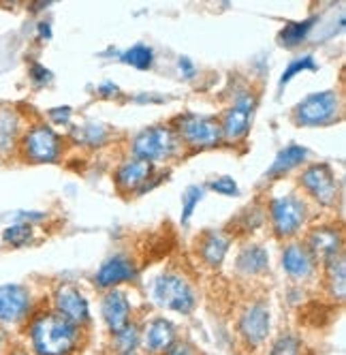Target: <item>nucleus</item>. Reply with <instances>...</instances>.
Returning <instances> with one entry per match:
<instances>
[{"mask_svg":"<svg viewBox=\"0 0 346 355\" xmlns=\"http://www.w3.org/2000/svg\"><path fill=\"white\" fill-rule=\"evenodd\" d=\"M24 327L33 355H73L82 345L84 327L71 323L52 309L35 311Z\"/></svg>","mask_w":346,"mask_h":355,"instance_id":"obj_1","label":"nucleus"},{"mask_svg":"<svg viewBox=\"0 0 346 355\" xmlns=\"http://www.w3.org/2000/svg\"><path fill=\"white\" fill-rule=\"evenodd\" d=\"M152 300L161 309L190 315L197 306V291L188 278L178 272H165L154 278L152 283Z\"/></svg>","mask_w":346,"mask_h":355,"instance_id":"obj_2","label":"nucleus"},{"mask_svg":"<svg viewBox=\"0 0 346 355\" xmlns=\"http://www.w3.org/2000/svg\"><path fill=\"white\" fill-rule=\"evenodd\" d=\"M19 155L26 163H56L62 157V137L49 124H33L19 137Z\"/></svg>","mask_w":346,"mask_h":355,"instance_id":"obj_3","label":"nucleus"},{"mask_svg":"<svg viewBox=\"0 0 346 355\" xmlns=\"http://www.w3.org/2000/svg\"><path fill=\"white\" fill-rule=\"evenodd\" d=\"M180 146L182 144L171 126L156 124V126H150V129L141 131L133 139V155H135V159L147 161L150 165L165 163L178 155Z\"/></svg>","mask_w":346,"mask_h":355,"instance_id":"obj_4","label":"nucleus"},{"mask_svg":"<svg viewBox=\"0 0 346 355\" xmlns=\"http://www.w3.org/2000/svg\"><path fill=\"white\" fill-rule=\"evenodd\" d=\"M269 218H271V230H274L276 238H293L302 232V227L308 220V204L306 199L289 193L282 197L271 199L269 204Z\"/></svg>","mask_w":346,"mask_h":355,"instance_id":"obj_5","label":"nucleus"},{"mask_svg":"<svg viewBox=\"0 0 346 355\" xmlns=\"http://www.w3.org/2000/svg\"><path fill=\"white\" fill-rule=\"evenodd\" d=\"M173 131H176L180 144H184L192 150H208L222 141L220 120L212 118V116L184 114L176 120Z\"/></svg>","mask_w":346,"mask_h":355,"instance_id":"obj_6","label":"nucleus"},{"mask_svg":"<svg viewBox=\"0 0 346 355\" xmlns=\"http://www.w3.org/2000/svg\"><path fill=\"white\" fill-rule=\"evenodd\" d=\"M342 98L336 90H323L306 96L295 107V122L300 126H325L340 118Z\"/></svg>","mask_w":346,"mask_h":355,"instance_id":"obj_7","label":"nucleus"},{"mask_svg":"<svg viewBox=\"0 0 346 355\" xmlns=\"http://www.w3.org/2000/svg\"><path fill=\"white\" fill-rule=\"evenodd\" d=\"M35 313V300L26 285L7 283L0 285V325L15 327L26 325Z\"/></svg>","mask_w":346,"mask_h":355,"instance_id":"obj_8","label":"nucleus"},{"mask_svg":"<svg viewBox=\"0 0 346 355\" xmlns=\"http://www.w3.org/2000/svg\"><path fill=\"white\" fill-rule=\"evenodd\" d=\"M257 107L255 94H242L233 101V105L222 114L220 129H222V141L235 144L248 135L253 126V116Z\"/></svg>","mask_w":346,"mask_h":355,"instance_id":"obj_9","label":"nucleus"},{"mask_svg":"<svg viewBox=\"0 0 346 355\" xmlns=\"http://www.w3.org/2000/svg\"><path fill=\"white\" fill-rule=\"evenodd\" d=\"M302 189L320 206H334L338 201V180L336 173L325 163H312L300 175Z\"/></svg>","mask_w":346,"mask_h":355,"instance_id":"obj_10","label":"nucleus"},{"mask_svg":"<svg viewBox=\"0 0 346 355\" xmlns=\"http://www.w3.org/2000/svg\"><path fill=\"white\" fill-rule=\"evenodd\" d=\"M269 323H271L269 309L263 302H253L242 311V315L237 319V334L246 347L257 349L267 340Z\"/></svg>","mask_w":346,"mask_h":355,"instance_id":"obj_11","label":"nucleus"},{"mask_svg":"<svg viewBox=\"0 0 346 355\" xmlns=\"http://www.w3.org/2000/svg\"><path fill=\"white\" fill-rule=\"evenodd\" d=\"M54 309L60 317L69 319L71 323H75L80 327H84L90 321V306L86 295L73 285V283H62L58 285V289L54 291Z\"/></svg>","mask_w":346,"mask_h":355,"instance_id":"obj_12","label":"nucleus"},{"mask_svg":"<svg viewBox=\"0 0 346 355\" xmlns=\"http://www.w3.org/2000/svg\"><path fill=\"white\" fill-rule=\"evenodd\" d=\"M282 268L293 281H308L310 276H314L318 261L306 242H289L282 250Z\"/></svg>","mask_w":346,"mask_h":355,"instance_id":"obj_13","label":"nucleus"},{"mask_svg":"<svg viewBox=\"0 0 346 355\" xmlns=\"http://www.w3.org/2000/svg\"><path fill=\"white\" fill-rule=\"evenodd\" d=\"M101 315L111 334L120 332L122 327L131 323V317H133V306H131L129 295L118 287L109 289L101 302Z\"/></svg>","mask_w":346,"mask_h":355,"instance_id":"obj_14","label":"nucleus"},{"mask_svg":"<svg viewBox=\"0 0 346 355\" xmlns=\"http://www.w3.org/2000/svg\"><path fill=\"white\" fill-rule=\"evenodd\" d=\"M176 338V325L165 317H154L152 321H147L141 332V345L147 355H165Z\"/></svg>","mask_w":346,"mask_h":355,"instance_id":"obj_15","label":"nucleus"},{"mask_svg":"<svg viewBox=\"0 0 346 355\" xmlns=\"http://www.w3.org/2000/svg\"><path fill=\"white\" fill-rule=\"evenodd\" d=\"M316 261L325 263L327 259L342 252V234L336 227H314L304 240Z\"/></svg>","mask_w":346,"mask_h":355,"instance_id":"obj_16","label":"nucleus"},{"mask_svg":"<svg viewBox=\"0 0 346 355\" xmlns=\"http://www.w3.org/2000/svg\"><path fill=\"white\" fill-rule=\"evenodd\" d=\"M152 175H154V169H152V165L147 163V161L129 159V161H125L116 169L113 180H116L118 191L131 193V191H141Z\"/></svg>","mask_w":346,"mask_h":355,"instance_id":"obj_17","label":"nucleus"},{"mask_svg":"<svg viewBox=\"0 0 346 355\" xmlns=\"http://www.w3.org/2000/svg\"><path fill=\"white\" fill-rule=\"evenodd\" d=\"M137 278V268L135 263L125 257V255H116L107 259L101 270L96 272V285L103 289H116L122 283H131Z\"/></svg>","mask_w":346,"mask_h":355,"instance_id":"obj_18","label":"nucleus"},{"mask_svg":"<svg viewBox=\"0 0 346 355\" xmlns=\"http://www.w3.org/2000/svg\"><path fill=\"white\" fill-rule=\"evenodd\" d=\"M229 246H231V238L225 232L212 230L199 238V255H201L203 263H208L210 268H218L222 261H225Z\"/></svg>","mask_w":346,"mask_h":355,"instance_id":"obj_19","label":"nucleus"},{"mask_svg":"<svg viewBox=\"0 0 346 355\" xmlns=\"http://www.w3.org/2000/svg\"><path fill=\"white\" fill-rule=\"evenodd\" d=\"M269 266V255L267 250L259 244H248L239 250L235 268L244 274V276H257L263 274Z\"/></svg>","mask_w":346,"mask_h":355,"instance_id":"obj_20","label":"nucleus"},{"mask_svg":"<svg viewBox=\"0 0 346 355\" xmlns=\"http://www.w3.org/2000/svg\"><path fill=\"white\" fill-rule=\"evenodd\" d=\"M325 268V285L334 300L342 302L346 295V263H344V252L327 259L323 263Z\"/></svg>","mask_w":346,"mask_h":355,"instance_id":"obj_21","label":"nucleus"},{"mask_svg":"<svg viewBox=\"0 0 346 355\" xmlns=\"http://www.w3.org/2000/svg\"><path fill=\"white\" fill-rule=\"evenodd\" d=\"M21 118L11 107H0V152H9L19 144Z\"/></svg>","mask_w":346,"mask_h":355,"instance_id":"obj_22","label":"nucleus"},{"mask_svg":"<svg viewBox=\"0 0 346 355\" xmlns=\"http://www.w3.org/2000/svg\"><path fill=\"white\" fill-rule=\"evenodd\" d=\"M306 159H308V150L302 148V146L291 144V146H286L284 150L278 152V157L274 159V163H271V167H269V171H267L265 175H267V178L284 175V173H289L291 169L300 167Z\"/></svg>","mask_w":346,"mask_h":355,"instance_id":"obj_23","label":"nucleus"},{"mask_svg":"<svg viewBox=\"0 0 346 355\" xmlns=\"http://www.w3.org/2000/svg\"><path fill=\"white\" fill-rule=\"evenodd\" d=\"M314 26V19H304V21H289L280 31V45L284 47H298L300 43L306 41L308 33Z\"/></svg>","mask_w":346,"mask_h":355,"instance_id":"obj_24","label":"nucleus"},{"mask_svg":"<svg viewBox=\"0 0 346 355\" xmlns=\"http://www.w3.org/2000/svg\"><path fill=\"white\" fill-rule=\"evenodd\" d=\"M33 240H35V227L30 223H13L5 227V232H3V242L13 248L26 246Z\"/></svg>","mask_w":346,"mask_h":355,"instance_id":"obj_25","label":"nucleus"},{"mask_svg":"<svg viewBox=\"0 0 346 355\" xmlns=\"http://www.w3.org/2000/svg\"><path fill=\"white\" fill-rule=\"evenodd\" d=\"M113 345H116V351L118 355L120 353H135V349L141 345V329L137 323H129L120 329V332L113 334Z\"/></svg>","mask_w":346,"mask_h":355,"instance_id":"obj_26","label":"nucleus"},{"mask_svg":"<svg viewBox=\"0 0 346 355\" xmlns=\"http://www.w3.org/2000/svg\"><path fill=\"white\" fill-rule=\"evenodd\" d=\"M120 58L125 64H129V67H133L137 71H147L154 62V49L139 43V45H133L131 49H127V52L122 54Z\"/></svg>","mask_w":346,"mask_h":355,"instance_id":"obj_27","label":"nucleus"},{"mask_svg":"<svg viewBox=\"0 0 346 355\" xmlns=\"http://www.w3.org/2000/svg\"><path fill=\"white\" fill-rule=\"evenodd\" d=\"M267 355H304V343L300 336H295L291 332L280 334L276 343L271 345Z\"/></svg>","mask_w":346,"mask_h":355,"instance_id":"obj_28","label":"nucleus"},{"mask_svg":"<svg viewBox=\"0 0 346 355\" xmlns=\"http://www.w3.org/2000/svg\"><path fill=\"white\" fill-rule=\"evenodd\" d=\"M206 191L203 187H188L184 193H182V223L186 225L194 212V208L199 206V201L203 199Z\"/></svg>","mask_w":346,"mask_h":355,"instance_id":"obj_29","label":"nucleus"},{"mask_svg":"<svg viewBox=\"0 0 346 355\" xmlns=\"http://www.w3.org/2000/svg\"><path fill=\"white\" fill-rule=\"evenodd\" d=\"M318 69V64L314 62V58H312V54H304V56H300V58H295L289 67H286V71H284V75L280 78V86H284L286 82H291L295 75H300V73H304V71H316Z\"/></svg>","mask_w":346,"mask_h":355,"instance_id":"obj_30","label":"nucleus"},{"mask_svg":"<svg viewBox=\"0 0 346 355\" xmlns=\"http://www.w3.org/2000/svg\"><path fill=\"white\" fill-rule=\"evenodd\" d=\"M107 137H109V129L101 122H90L82 129V139L90 146H101L107 141Z\"/></svg>","mask_w":346,"mask_h":355,"instance_id":"obj_31","label":"nucleus"},{"mask_svg":"<svg viewBox=\"0 0 346 355\" xmlns=\"http://www.w3.org/2000/svg\"><path fill=\"white\" fill-rule=\"evenodd\" d=\"M165 355H201V351L197 349L190 340H184V338H176L171 343V347L167 349Z\"/></svg>","mask_w":346,"mask_h":355,"instance_id":"obj_32","label":"nucleus"},{"mask_svg":"<svg viewBox=\"0 0 346 355\" xmlns=\"http://www.w3.org/2000/svg\"><path fill=\"white\" fill-rule=\"evenodd\" d=\"M210 189L212 191H216V193H220V195H237V184H235V180L231 175H220V178H216V180L210 184Z\"/></svg>","mask_w":346,"mask_h":355,"instance_id":"obj_33","label":"nucleus"},{"mask_svg":"<svg viewBox=\"0 0 346 355\" xmlns=\"http://www.w3.org/2000/svg\"><path fill=\"white\" fill-rule=\"evenodd\" d=\"M28 73H30V80L37 84V86H43V84H47V82H52V73H49L43 64H39V62H33L30 64V69H28Z\"/></svg>","mask_w":346,"mask_h":355,"instance_id":"obj_34","label":"nucleus"},{"mask_svg":"<svg viewBox=\"0 0 346 355\" xmlns=\"http://www.w3.org/2000/svg\"><path fill=\"white\" fill-rule=\"evenodd\" d=\"M49 118H52L56 124H66L69 122V118H71V107H56V110H52L49 112Z\"/></svg>","mask_w":346,"mask_h":355,"instance_id":"obj_35","label":"nucleus"},{"mask_svg":"<svg viewBox=\"0 0 346 355\" xmlns=\"http://www.w3.org/2000/svg\"><path fill=\"white\" fill-rule=\"evenodd\" d=\"M11 334L5 325H0V355H7V351L11 349Z\"/></svg>","mask_w":346,"mask_h":355,"instance_id":"obj_36","label":"nucleus"},{"mask_svg":"<svg viewBox=\"0 0 346 355\" xmlns=\"http://www.w3.org/2000/svg\"><path fill=\"white\" fill-rule=\"evenodd\" d=\"M178 67H180V71H184L186 78H192V75H194V64L190 62V58L182 56V58L178 60Z\"/></svg>","mask_w":346,"mask_h":355,"instance_id":"obj_37","label":"nucleus"},{"mask_svg":"<svg viewBox=\"0 0 346 355\" xmlns=\"http://www.w3.org/2000/svg\"><path fill=\"white\" fill-rule=\"evenodd\" d=\"M37 33H39V37H41L43 41L52 39V26H49V21H39Z\"/></svg>","mask_w":346,"mask_h":355,"instance_id":"obj_38","label":"nucleus"},{"mask_svg":"<svg viewBox=\"0 0 346 355\" xmlns=\"http://www.w3.org/2000/svg\"><path fill=\"white\" fill-rule=\"evenodd\" d=\"M7 355H33L26 347H21V345H11V349L7 351Z\"/></svg>","mask_w":346,"mask_h":355,"instance_id":"obj_39","label":"nucleus"},{"mask_svg":"<svg viewBox=\"0 0 346 355\" xmlns=\"http://www.w3.org/2000/svg\"><path fill=\"white\" fill-rule=\"evenodd\" d=\"M120 355H137V353H120Z\"/></svg>","mask_w":346,"mask_h":355,"instance_id":"obj_40","label":"nucleus"}]
</instances>
